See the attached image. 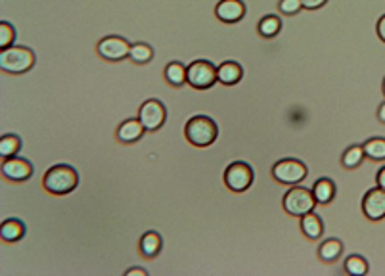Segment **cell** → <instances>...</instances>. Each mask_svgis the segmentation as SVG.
<instances>
[{
	"instance_id": "19",
	"label": "cell",
	"mask_w": 385,
	"mask_h": 276,
	"mask_svg": "<svg viewBox=\"0 0 385 276\" xmlns=\"http://www.w3.org/2000/svg\"><path fill=\"white\" fill-rule=\"evenodd\" d=\"M313 194L318 204H330L335 198V182L328 177H322L313 184Z\"/></svg>"
},
{
	"instance_id": "8",
	"label": "cell",
	"mask_w": 385,
	"mask_h": 276,
	"mask_svg": "<svg viewBox=\"0 0 385 276\" xmlns=\"http://www.w3.org/2000/svg\"><path fill=\"white\" fill-rule=\"evenodd\" d=\"M225 184L232 192H246L253 184V169L246 161H234L225 171Z\"/></svg>"
},
{
	"instance_id": "10",
	"label": "cell",
	"mask_w": 385,
	"mask_h": 276,
	"mask_svg": "<svg viewBox=\"0 0 385 276\" xmlns=\"http://www.w3.org/2000/svg\"><path fill=\"white\" fill-rule=\"evenodd\" d=\"M2 174L8 181L25 182L29 181L31 174H33V165L29 160L14 156V158L2 160Z\"/></svg>"
},
{
	"instance_id": "26",
	"label": "cell",
	"mask_w": 385,
	"mask_h": 276,
	"mask_svg": "<svg viewBox=\"0 0 385 276\" xmlns=\"http://www.w3.org/2000/svg\"><path fill=\"white\" fill-rule=\"evenodd\" d=\"M345 272L351 276H364V275H368V261L364 259L363 255H358V254H353L349 255L347 259H345Z\"/></svg>"
},
{
	"instance_id": "25",
	"label": "cell",
	"mask_w": 385,
	"mask_h": 276,
	"mask_svg": "<svg viewBox=\"0 0 385 276\" xmlns=\"http://www.w3.org/2000/svg\"><path fill=\"white\" fill-rule=\"evenodd\" d=\"M153 58V48L148 43H134L131 46V54H129V60L132 64H139V66H144V64H150Z\"/></svg>"
},
{
	"instance_id": "24",
	"label": "cell",
	"mask_w": 385,
	"mask_h": 276,
	"mask_svg": "<svg viewBox=\"0 0 385 276\" xmlns=\"http://www.w3.org/2000/svg\"><path fill=\"white\" fill-rule=\"evenodd\" d=\"M22 150V138L18 134H4L0 138V156L2 160H8V158H14Z\"/></svg>"
},
{
	"instance_id": "21",
	"label": "cell",
	"mask_w": 385,
	"mask_h": 276,
	"mask_svg": "<svg viewBox=\"0 0 385 276\" xmlns=\"http://www.w3.org/2000/svg\"><path fill=\"white\" fill-rule=\"evenodd\" d=\"M257 31H259V35L265 36V39H274V36L282 31V20H280L276 14L262 15L261 22L257 25Z\"/></svg>"
},
{
	"instance_id": "1",
	"label": "cell",
	"mask_w": 385,
	"mask_h": 276,
	"mask_svg": "<svg viewBox=\"0 0 385 276\" xmlns=\"http://www.w3.org/2000/svg\"><path fill=\"white\" fill-rule=\"evenodd\" d=\"M77 184H79V173L75 171V167L66 163L50 167L43 179L44 190L54 196H66L77 188Z\"/></svg>"
},
{
	"instance_id": "9",
	"label": "cell",
	"mask_w": 385,
	"mask_h": 276,
	"mask_svg": "<svg viewBox=\"0 0 385 276\" xmlns=\"http://www.w3.org/2000/svg\"><path fill=\"white\" fill-rule=\"evenodd\" d=\"M139 119L140 123L144 125L146 131H158V129L163 127L165 119H167V109H165V106L160 100H155V98L146 100L139 109Z\"/></svg>"
},
{
	"instance_id": "3",
	"label": "cell",
	"mask_w": 385,
	"mask_h": 276,
	"mask_svg": "<svg viewBox=\"0 0 385 276\" xmlns=\"http://www.w3.org/2000/svg\"><path fill=\"white\" fill-rule=\"evenodd\" d=\"M184 134H186V140L190 144L197 146V148H205V146H211L217 140L218 127L211 117L194 116L184 127Z\"/></svg>"
},
{
	"instance_id": "15",
	"label": "cell",
	"mask_w": 385,
	"mask_h": 276,
	"mask_svg": "<svg viewBox=\"0 0 385 276\" xmlns=\"http://www.w3.org/2000/svg\"><path fill=\"white\" fill-rule=\"evenodd\" d=\"M161 247H163V238L160 236V233H155V230H148V233L142 234V238L139 242V249L142 257L146 259H153V257H158L161 251Z\"/></svg>"
},
{
	"instance_id": "13",
	"label": "cell",
	"mask_w": 385,
	"mask_h": 276,
	"mask_svg": "<svg viewBox=\"0 0 385 276\" xmlns=\"http://www.w3.org/2000/svg\"><path fill=\"white\" fill-rule=\"evenodd\" d=\"M144 125L140 123V119H127L117 127V140L123 144H132L144 137Z\"/></svg>"
},
{
	"instance_id": "27",
	"label": "cell",
	"mask_w": 385,
	"mask_h": 276,
	"mask_svg": "<svg viewBox=\"0 0 385 276\" xmlns=\"http://www.w3.org/2000/svg\"><path fill=\"white\" fill-rule=\"evenodd\" d=\"M15 27L10 22H0V50L10 48L15 43Z\"/></svg>"
},
{
	"instance_id": "6",
	"label": "cell",
	"mask_w": 385,
	"mask_h": 276,
	"mask_svg": "<svg viewBox=\"0 0 385 276\" xmlns=\"http://www.w3.org/2000/svg\"><path fill=\"white\" fill-rule=\"evenodd\" d=\"M218 81L217 67L209 60H196L188 66V85L196 90H207Z\"/></svg>"
},
{
	"instance_id": "18",
	"label": "cell",
	"mask_w": 385,
	"mask_h": 276,
	"mask_svg": "<svg viewBox=\"0 0 385 276\" xmlns=\"http://www.w3.org/2000/svg\"><path fill=\"white\" fill-rule=\"evenodd\" d=\"M163 75H165L169 85H173V87H182L188 83V67L182 62H169Z\"/></svg>"
},
{
	"instance_id": "16",
	"label": "cell",
	"mask_w": 385,
	"mask_h": 276,
	"mask_svg": "<svg viewBox=\"0 0 385 276\" xmlns=\"http://www.w3.org/2000/svg\"><path fill=\"white\" fill-rule=\"evenodd\" d=\"M27 233V228H25V223H22L20 219H6V221H2V226H0V236H2V240L10 242V244H14V242H20Z\"/></svg>"
},
{
	"instance_id": "22",
	"label": "cell",
	"mask_w": 385,
	"mask_h": 276,
	"mask_svg": "<svg viewBox=\"0 0 385 276\" xmlns=\"http://www.w3.org/2000/svg\"><path fill=\"white\" fill-rule=\"evenodd\" d=\"M364 158H366V153H364V146L360 144H353L349 146L342 156V165L345 169H356L363 165Z\"/></svg>"
},
{
	"instance_id": "20",
	"label": "cell",
	"mask_w": 385,
	"mask_h": 276,
	"mask_svg": "<svg viewBox=\"0 0 385 276\" xmlns=\"http://www.w3.org/2000/svg\"><path fill=\"white\" fill-rule=\"evenodd\" d=\"M343 254V244L342 240H335V238H330V240H324L318 247V257L320 261L324 263H334L337 261Z\"/></svg>"
},
{
	"instance_id": "32",
	"label": "cell",
	"mask_w": 385,
	"mask_h": 276,
	"mask_svg": "<svg viewBox=\"0 0 385 276\" xmlns=\"http://www.w3.org/2000/svg\"><path fill=\"white\" fill-rule=\"evenodd\" d=\"M376 181H378V186L379 188L385 190V167H382L378 171V174H376Z\"/></svg>"
},
{
	"instance_id": "2",
	"label": "cell",
	"mask_w": 385,
	"mask_h": 276,
	"mask_svg": "<svg viewBox=\"0 0 385 276\" xmlns=\"http://www.w3.org/2000/svg\"><path fill=\"white\" fill-rule=\"evenodd\" d=\"M36 56L29 46H10L0 50V67L10 75H22L35 66Z\"/></svg>"
},
{
	"instance_id": "23",
	"label": "cell",
	"mask_w": 385,
	"mask_h": 276,
	"mask_svg": "<svg viewBox=\"0 0 385 276\" xmlns=\"http://www.w3.org/2000/svg\"><path fill=\"white\" fill-rule=\"evenodd\" d=\"M364 153L366 158L372 161H384L385 160V138L384 137H372L364 142Z\"/></svg>"
},
{
	"instance_id": "5",
	"label": "cell",
	"mask_w": 385,
	"mask_h": 276,
	"mask_svg": "<svg viewBox=\"0 0 385 276\" xmlns=\"http://www.w3.org/2000/svg\"><path fill=\"white\" fill-rule=\"evenodd\" d=\"M307 173L309 171H307L305 163L293 160V158H286L272 165V177L280 184H290V186L301 184L307 179Z\"/></svg>"
},
{
	"instance_id": "4",
	"label": "cell",
	"mask_w": 385,
	"mask_h": 276,
	"mask_svg": "<svg viewBox=\"0 0 385 276\" xmlns=\"http://www.w3.org/2000/svg\"><path fill=\"white\" fill-rule=\"evenodd\" d=\"M316 200H314L313 190L305 188V186H293L286 192V196L282 200L284 209L291 217H303L307 213H311L316 207Z\"/></svg>"
},
{
	"instance_id": "31",
	"label": "cell",
	"mask_w": 385,
	"mask_h": 276,
	"mask_svg": "<svg viewBox=\"0 0 385 276\" xmlns=\"http://www.w3.org/2000/svg\"><path fill=\"white\" fill-rule=\"evenodd\" d=\"M125 275H127V276H146V275H148V270L140 269V267H132V269L127 270Z\"/></svg>"
},
{
	"instance_id": "28",
	"label": "cell",
	"mask_w": 385,
	"mask_h": 276,
	"mask_svg": "<svg viewBox=\"0 0 385 276\" xmlns=\"http://www.w3.org/2000/svg\"><path fill=\"white\" fill-rule=\"evenodd\" d=\"M303 2L301 0H280L278 2V10L282 15H295L301 12Z\"/></svg>"
},
{
	"instance_id": "33",
	"label": "cell",
	"mask_w": 385,
	"mask_h": 276,
	"mask_svg": "<svg viewBox=\"0 0 385 276\" xmlns=\"http://www.w3.org/2000/svg\"><path fill=\"white\" fill-rule=\"evenodd\" d=\"M378 119L382 121V123H385V102L379 104V108H378Z\"/></svg>"
},
{
	"instance_id": "34",
	"label": "cell",
	"mask_w": 385,
	"mask_h": 276,
	"mask_svg": "<svg viewBox=\"0 0 385 276\" xmlns=\"http://www.w3.org/2000/svg\"><path fill=\"white\" fill-rule=\"evenodd\" d=\"M382 88H384V96H385V79H384V85H382Z\"/></svg>"
},
{
	"instance_id": "29",
	"label": "cell",
	"mask_w": 385,
	"mask_h": 276,
	"mask_svg": "<svg viewBox=\"0 0 385 276\" xmlns=\"http://www.w3.org/2000/svg\"><path fill=\"white\" fill-rule=\"evenodd\" d=\"M301 2H303V8H305V10H318V8H322L326 4L328 0H301Z\"/></svg>"
},
{
	"instance_id": "30",
	"label": "cell",
	"mask_w": 385,
	"mask_h": 276,
	"mask_svg": "<svg viewBox=\"0 0 385 276\" xmlns=\"http://www.w3.org/2000/svg\"><path fill=\"white\" fill-rule=\"evenodd\" d=\"M376 31H378V36L385 43V14L378 20V25H376Z\"/></svg>"
},
{
	"instance_id": "7",
	"label": "cell",
	"mask_w": 385,
	"mask_h": 276,
	"mask_svg": "<svg viewBox=\"0 0 385 276\" xmlns=\"http://www.w3.org/2000/svg\"><path fill=\"white\" fill-rule=\"evenodd\" d=\"M131 46L132 44L123 36L108 35L96 44V52H98L100 58L108 60V62H123V60L129 58Z\"/></svg>"
},
{
	"instance_id": "12",
	"label": "cell",
	"mask_w": 385,
	"mask_h": 276,
	"mask_svg": "<svg viewBox=\"0 0 385 276\" xmlns=\"http://www.w3.org/2000/svg\"><path fill=\"white\" fill-rule=\"evenodd\" d=\"M215 15L223 23H238L246 15V4L241 0H220L215 6Z\"/></svg>"
},
{
	"instance_id": "11",
	"label": "cell",
	"mask_w": 385,
	"mask_h": 276,
	"mask_svg": "<svg viewBox=\"0 0 385 276\" xmlns=\"http://www.w3.org/2000/svg\"><path fill=\"white\" fill-rule=\"evenodd\" d=\"M363 211L370 221L385 219V190L379 186L368 190L363 198Z\"/></svg>"
},
{
	"instance_id": "17",
	"label": "cell",
	"mask_w": 385,
	"mask_h": 276,
	"mask_svg": "<svg viewBox=\"0 0 385 276\" xmlns=\"http://www.w3.org/2000/svg\"><path fill=\"white\" fill-rule=\"evenodd\" d=\"M301 233L305 234L309 240H318L324 233V223L316 213H307L301 217Z\"/></svg>"
},
{
	"instance_id": "14",
	"label": "cell",
	"mask_w": 385,
	"mask_h": 276,
	"mask_svg": "<svg viewBox=\"0 0 385 276\" xmlns=\"http://www.w3.org/2000/svg\"><path fill=\"white\" fill-rule=\"evenodd\" d=\"M241 75H244V69L238 62L234 60H228V62H223L220 66L217 67V77L218 83H223L225 87H234L241 81Z\"/></svg>"
}]
</instances>
